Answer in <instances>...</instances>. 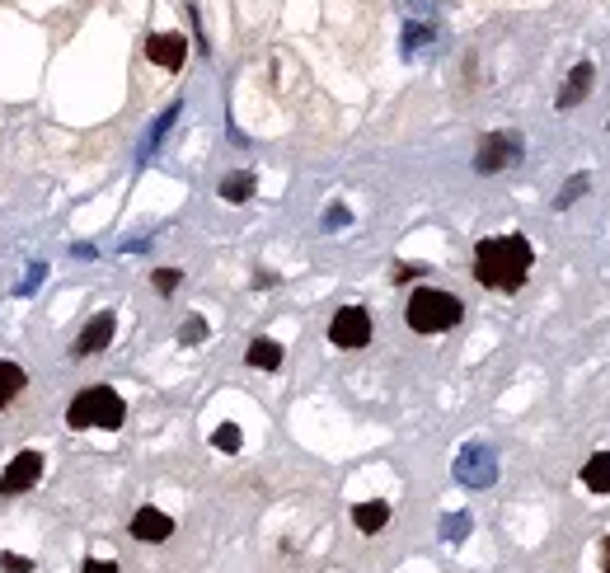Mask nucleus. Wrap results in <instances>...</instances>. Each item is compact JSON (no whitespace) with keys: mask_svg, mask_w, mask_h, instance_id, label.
Wrapping results in <instances>:
<instances>
[{"mask_svg":"<svg viewBox=\"0 0 610 573\" xmlns=\"http://www.w3.org/2000/svg\"><path fill=\"white\" fill-rule=\"evenodd\" d=\"M460 315H465L460 296L442 292V287H418V292L409 296V329L413 334H446V329L460 325Z\"/></svg>","mask_w":610,"mask_h":573,"instance_id":"nucleus-3","label":"nucleus"},{"mask_svg":"<svg viewBox=\"0 0 610 573\" xmlns=\"http://www.w3.org/2000/svg\"><path fill=\"white\" fill-rule=\"evenodd\" d=\"M146 57H151L155 66H165V71H179V66L188 62V38H183V33H151V38H146Z\"/></svg>","mask_w":610,"mask_h":573,"instance_id":"nucleus-8","label":"nucleus"},{"mask_svg":"<svg viewBox=\"0 0 610 573\" xmlns=\"http://www.w3.org/2000/svg\"><path fill=\"white\" fill-rule=\"evenodd\" d=\"M352 522H357V531L376 536V531L390 522V503H357V508H352Z\"/></svg>","mask_w":610,"mask_h":573,"instance_id":"nucleus-14","label":"nucleus"},{"mask_svg":"<svg viewBox=\"0 0 610 573\" xmlns=\"http://www.w3.org/2000/svg\"><path fill=\"white\" fill-rule=\"evenodd\" d=\"M43 273H47V268H43V264H33V268H29V278L19 282V296H29V292H38V282H43Z\"/></svg>","mask_w":610,"mask_h":573,"instance_id":"nucleus-25","label":"nucleus"},{"mask_svg":"<svg viewBox=\"0 0 610 573\" xmlns=\"http://www.w3.org/2000/svg\"><path fill=\"white\" fill-rule=\"evenodd\" d=\"M470 527H474V522H470V512H446V517H442V527H437V531H442V541L456 545V541H465V536H470Z\"/></svg>","mask_w":610,"mask_h":573,"instance_id":"nucleus-18","label":"nucleus"},{"mask_svg":"<svg viewBox=\"0 0 610 573\" xmlns=\"http://www.w3.org/2000/svg\"><path fill=\"white\" fill-rule=\"evenodd\" d=\"M601 569L610 573V536H606V545H601Z\"/></svg>","mask_w":610,"mask_h":573,"instance_id":"nucleus-28","label":"nucleus"},{"mask_svg":"<svg viewBox=\"0 0 610 573\" xmlns=\"http://www.w3.org/2000/svg\"><path fill=\"white\" fill-rule=\"evenodd\" d=\"M155 292H160V296H169V292H174V287H179V282H183V273H179V268H155Z\"/></svg>","mask_w":610,"mask_h":573,"instance_id":"nucleus-21","label":"nucleus"},{"mask_svg":"<svg viewBox=\"0 0 610 573\" xmlns=\"http://www.w3.org/2000/svg\"><path fill=\"white\" fill-rule=\"evenodd\" d=\"M592 80H596L592 62L573 66V71H568V80H564V90H559V109H578L582 99H587V90H592Z\"/></svg>","mask_w":610,"mask_h":573,"instance_id":"nucleus-11","label":"nucleus"},{"mask_svg":"<svg viewBox=\"0 0 610 573\" xmlns=\"http://www.w3.org/2000/svg\"><path fill=\"white\" fill-rule=\"evenodd\" d=\"M418 273H423V268H413V264H399V268H395V282H409V278H418Z\"/></svg>","mask_w":610,"mask_h":573,"instance_id":"nucleus-27","label":"nucleus"},{"mask_svg":"<svg viewBox=\"0 0 610 573\" xmlns=\"http://www.w3.org/2000/svg\"><path fill=\"white\" fill-rule=\"evenodd\" d=\"M587 188H592V174H573V179H568V184L559 188V198H554V207H559V212H568V207H573V202H578L582 193H587Z\"/></svg>","mask_w":610,"mask_h":573,"instance_id":"nucleus-19","label":"nucleus"},{"mask_svg":"<svg viewBox=\"0 0 610 573\" xmlns=\"http://www.w3.org/2000/svg\"><path fill=\"white\" fill-rule=\"evenodd\" d=\"M582 484L592 494H610V451H596L592 461L582 465Z\"/></svg>","mask_w":610,"mask_h":573,"instance_id":"nucleus-13","label":"nucleus"},{"mask_svg":"<svg viewBox=\"0 0 610 573\" xmlns=\"http://www.w3.org/2000/svg\"><path fill=\"white\" fill-rule=\"evenodd\" d=\"M221 198L235 202V207H240V202H249V198H254V174H249V170L226 174V179H221Z\"/></svg>","mask_w":610,"mask_h":573,"instance_id":"nucleus-15","label":"nucleus"},{"mask_svg":"<svg viewBox=\"0 0 610 573\" xmlns=\"http://www.w3.org/2000/svg\"><path fill=\"white\" fill-rule=\"evenodd\" d=\"M535 264V249L526 235H493L474 249V278L493 292H517Z\"/></svg>","mask_w":610,"mask_h":573,"instance_id":"nucleus-1","label":"nucleus"},{"mask_svg":"<svg viewBox=\"0 0 610 573\" xmlns=\"http://www.w3.org/2000/svg\"><path fill=\"white\" fill-rule=\"evenodd\" d=\"M249 367H259V372H277L282 367V343L277 339H254L249 343V353H244Z\"/></svg>","mask_w":610,"mask_h":573,"instance_id":"nucleus-12","label":"nucleus"},{"mask_svg":"<svg viewBox=\"0 0 610 573\" xmlns=\"http://www.w3.org/2000/svg\"><path fill=\"white\" fill-rule=\"evenodd\" d=\"M202 339H207V320H202V315H193V320L179 329V343L188 348V343H202Z\"/></svg>","mask_w":610,"mask_h":573,"instance_id":"nucleus-22","label":"nucleus"},{"mask_svg":"<svg viewBox=\"0 0 610 573\" xmlns=\"http://www.w3.org/2000/svg\"><path fill=\"white\" fill-rule=\"evenodd\" d=\"M132 536H137V541L160 545V541H169V536H174V522H169L160 508H141L137 517H132Z\"/></svg>","mask_w":610,"mask_h":573,"instance_id":"nucleus-10","label":"nucleus"},{"mask_svg":"<svg viewBox=\"0 0 610 573\" xmlns=\"http://www.w3.org/2000/svg\"><path fill=\"white\" fill-rule=\"evenodd\" d=\"M521 151H526L521 132H488V137H479V146H474V170L498 174V170H507V165H517Z\"/></svg>","mask_w":610,"mask_h":573,"instance_id":"nucleus-4","label":"nucleus"},{"mask_svg":"<svg viewBox=\"0 0 610 573\" xmlns=\"http://www.w3.org/2000/svg\"><path fill=\"white\" fill-rule=\"evenodd\" d=\"M240 442H244V437H240V428H235V423H221V428L212 433V447L216 451H240Z\"/></svg>","mask_w":610,"mask_h":573,"instance_id":"nucleus-20","label":"nucleus"},{"mask_svg":"<svg viewBox=\"0 0 610 573\" xmlns=\"http://www.w3.org/2000/svg\"><path fill=\"white\" fill-rule=\"evenodd\" d=\"M29 386V376H24V367H15V362H0V409L15 400L19 390Z\"/></svg>","mask_w":610,"mask_h":573,"instance_id":"nucleus-16","label":"nucleus"},{"mask_svg":"<svg viewBox=\"0 0 610 573\" xmlns=\"http://www.w3.org/2000/svg\"><path fill=\"white\" fill-rule=\"evenodd\" d=\"M348 207H329V212H324V231H338V226H348Z\"/></svg>","mask_w":610,"mask_h":573,"instance_id":"nucleus-24","label":"nucleus"},{"mask_svg":"<svg viewBox=\"0 0 610 573\" xmlns=\"http://www.w3.org/2000/svg\"><path fill=\"white\" fill-rule=\"evenodd\" d=\"M113 329H118V320H113V310H99L90 325L80 329V339H76V357H94V353H104L108 343H113Z\"/></svg>","mask_w":610,"mask_h":573,"instance_id":"nucleus-9","label":"nucleus"},{"mask_svg":"<svg viewBox=\"0 0 610 573\" xmlns=\"http://www.w3.org/2000/svg\"><path fill=\"white\" fill-rule=\"evenodd\" d=\"M122 419H127V404H122V395L113 386H90L80 390L76 400H71V409H66V423L71 428H104V433H113V428H122Z\"/></svg>","mask_w":610,"mask_h":573,"instance_id":"nucleus-2","label":"nucleus"},{"mask_svg":"<svg viewBox=\"0 0 610 573\" xmlns=\"http://www.w3.org/2000/svg\"><path fill=\"white\" fill-rule=\"evenodd\" d=\"M329 343H334V348H366V343H371V315H366L362 306H343L334 315V320H329Z\"/></svg>","mask_w":610,"mask_h":573,"instance_id":"nucleus-6","label":"nucleus"},{"mask_svg":"<svg viewBox=\"0 0 610 573\" xmlns=\"http://www.w3.org/2000/svg\"><path fill=\"white\" fill-rule=\"evenodd\" d=\"M80 573H118V564H108V559H90Z\"/></svg>","mask_w":610,"mask_h":573,"instance_id":"nucleus-26","label":"nucleus"},{"mask_svg":"<svg viewBox=\"0 0 610 573\" xmlns=\"http://www.w3.org/2000/svg\"><path fill=\"white\" fill-rule=\"evenodd\" d=\"M456 480L465 489H488V484L498 480V451L484 447V442H470V447H460L456 456Z\"/></svg>","mask_w":610,"mask_h":573,"instance_id":"nucleus-5","label":"nucleus"},{"mask_svg":"<svg viewBox=\"0 0 610 573\" xmlns=\"http://www.w3.org/2000/svg\"><path fill=\"white\" fill-rule=\"evenodd\" d=\"M399 43H404V57H418V52H427V47L437 43V33L427 29V24H409V29H404V38H399Z\"/></svg>","mask_w":610,"mask_h":573,"instance_id":"nucleus-17","label":"nucleus"},{"mask_svg":"<svg viewBox=\"0 0 610 573\" xmlns=\"http://www.w3.org/2000/svg\"><path fill=\"white\" fill-rule=\"evenodd\" d=\"M0 569H5V573H29L33 559H24V555H0Z\"/></svg>","mask_w":610,"mask_h":573,"instance_id":"nucleus-23","label":"nucleus"},{"mask_svg":"<svg viewBox=\"0 0 610 573\" xmlns=\"http://www.w3.org/2000/svg\"><path fill=\"white\" fill-rule=\"evenodd\" d=\"M38 480H43V456H38V451H19L15 461L0 470V494L15 498V494H24V489H33Z\"/></svg>","mask_w":610,"mask_h":573,"instance_id":"nucleus-7","label":"nucleus"}]
</instances>
